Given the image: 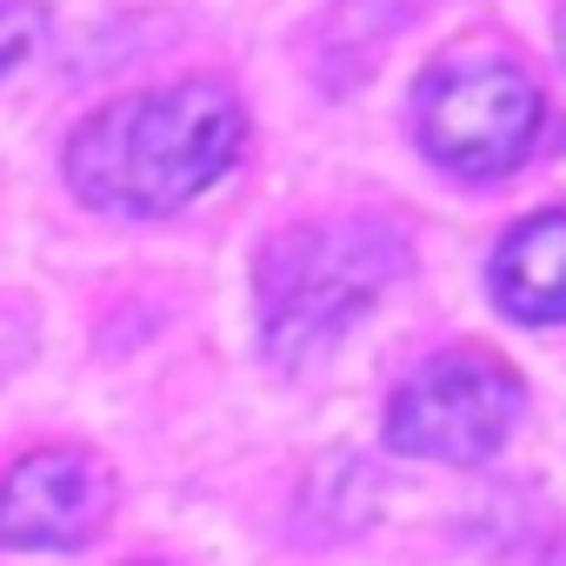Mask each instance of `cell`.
Masks as SVG:
<instances>
[{"mask_svg": "<svg viewBox=\"0 0 566 566\" xmlns=\"http://www.w3.org/2000/svg\"><path fill=\"white\" fill-rule=\"evenodd\" d=\"M107 506H114L107 467L94 453L48 447V453L14 460L8 480H0V539L34 546V553H67L101 533Z\"/></svg>", "mask_w": 566, "mask_h": 566, "instance_id": "5b68a950", "label": "cell"}, {"mask_svg": "<svg viewBox=\"0 0 566 566\" xmlns=\"http://www.w3.org/2000/svg\"><path fill=\"white\" fill-rule=\"evenodd\" d=\"M247 140V114L220 81H180L101 107L67 140V180L107 213H174L207 193Z\"/></svg>", "mask_w": 566, "mask_h": 566, "instance_id": "6da1fadb", "label": "cell"}, {"mask_svg": "<svg viewBox=\"0 0 566 566\" xmlns=\"http://www.w3.org/2000/svg\"><path fill=\"white\" fill-rule=\"evenodd\" d=\"M407 266V240L380 220L294 227L260 253V321L280 367L321 360Z\"/></svg>", "mask_w": 566, "mask_h": 566, "instance_id": "7a4b0ae2", "label": "cell"}, {"mask_svg": "<svg viewBox=\"0 0 566 566\" xmlns=\"http://www.w3.org/2000/svg\"><path fill=\"white\" fill-rule=\"evenodd\" d=\"M493 301L520 321H566V207H546L500 240Z\"/></svg>", "mask_w": 566, "mask_h": 566, "instance_id": "8992f818", "label": "cell"}, {"mask_svg": "<svg viewBox=\"0 0 566 566\" xmlns=\"http://www.w3.org/2000/svg\"><path fill=\"white\" fill-rule=\"evenodd\" d=\"M539 134V87L506 54H447L420 81V147L467 180H493L526 160Z\"/></svg>", "mask_w": 566, "mask_h": 566, "instance_id": "3957f363", "label": "cell"}, {"mask_svg": "<svg viewBox=\"0 0 566 566\" xmlns=\"http://www.w3.org/2000/svg\"><path fill=\"white\" fill-rule=\"evenodd\" d=\"M526 407L520 374L500 354L453 347L427 360L387 407V440L413 460H486Z\"/></svg>", "mask_w": 566, "mask_h": 566, "instance_id": "277c9868", "label": "cell"}, {"mask_svg": "<svg viewBox=\"0 0 566 566\" xmlns=\"http://www.w3.org/2000/svg\"><path fill=\"white\" fill-rule=\"evenodd\" d=\"M559 54H566V8H559Z\"/></svg>", "mask_w": 566, "mask_h": 566, "instance_id": "9c48e42d", "label": "cell"}, {"mask_svg": "<svg viewBox=\"0 0 566 566\" xmlns=\"http://www.w3.org/2000/svg\"><path fill=\"white\" fill-rule=\"evenodd\" d=\"M41 8H34V0H0V74H8V67H21L34 48H41Z\"/></svg>", "mask_w": 566, "mask_h": 566, "instance_id": "52a82bcc", "label": "cell"}, {"mask_svg": "<svg viewBox=\"0 0 566 566\" xmlns=\"http://www.w3.org/2000/svg\"><path fill=\"white\" fill-rule=\"evenodd\" d=\"M539 566H566V539H559V546H553V553H546Z\"/></svg>", "mask_w": 566, "mask_h": 566, "instance_id": "ba28073f", "label": "cell"}]
</instances>
